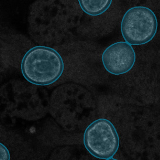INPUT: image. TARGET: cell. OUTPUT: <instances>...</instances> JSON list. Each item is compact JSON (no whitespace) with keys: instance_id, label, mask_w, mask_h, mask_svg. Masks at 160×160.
Masks as SVG:
<instances>
[{"instance_id":"1","label":"cell","mask_w":160,"mask_h":160,"mask_svg":"<svg viewBox=\"0 0 160 160\" xmlns=\"http://www.w3.org/2000/svg\"><path fill=\"white\" fill-rule=\"evenodd\" d=\"M94 103L91 93L83 87L64 84L52 94L49 111L64 129L78 132L83 130L92 119Z\"/></svg>"},{"instance_id":"2","label":"cell","mask_w":160,"mask_h":160,"mask_svg":"<svg viewBox=\"0 0 160 160\" xmlns=\"http://www.w3.org/2000/svg\"><path fill=\"white\" fill-rule=\"evenodd\" d=\"M40 85L13 80L1 88L2 103L12 116L27 120L44 117L49 109L48 93Z\"/></svg>"},{"instance_id":"3","label":"cell","mask_w":160,"mask_h":160,"mask_svg":"<svg viewBox=\"0 0 160 160\" xmlns=\"http://www.w3.org/2000/svg\"><path fill=\"white\" fill-rule=\"evenodd\" d=\"M21 70L29 82L38 85H47L53 83L62 76L64 64L60 54L54 49L36 46L25 55Z\"/></svg>"},{"instance_id":"4","label":"cell","mask_w":160,"mask_h":160,"mask_svg":"<svg viewBox=\"0 0 160 160\" xmlns=\"http://www.w3.org/2000/svg\"><path fill=\"white\" fill-rule=\"evenodd\" d=\"M33 6L29 17V24L33 37L46 36L50 34V38H62L71 23V15L59 2H37ZM39 36L38 38H39Z\"/></svg>"},{"instance_id":"5","label":"cell","mask_w":160,"mask_h":160,"mask_svg":"<svg viewBox=\"0 0 160 160\" xmlns=\"http://www.w3.org/2000/svg\"><path fill=\"white\" fill-rule=\"evenodd\" d=\"M157 30V20L151 9L136 7L129 9L124 15L121 31L129 45L145 44L154 38Z\"/></svg>"},{"instance_id":"6","label":"cell","mask_w":160,"mask_h":160,"mask_svg":"<svg viewBox=\"0 0 160 160\" xmlns=\"http://www.w3.org/2000/svg\"><path fill=\"white\" fill-rule=\"evenodd\" d=\"M84 142L86 148L94 157L109 160L118 150L119 139L114 126L109 120L101 119L87 127Z\"/></svg>"},{"instance_id":"7","label":"cell","mask_w":160,"mask_h":160,"mask_svg":"<svg viewBox=\"0 0 160 160\" xmlns=\"http://www.w3.org/2000/svg\"><path fill=\"white\" fill-rule=\"evenodd\" d=\"M136 54L132 46L127 42H118L111 45L102 54L103 66L112 74L120 75L133 67Z\"/></svg>"},{"instance_id":"8","label":"cell","mask_w":160,"mask_h":160,"mask_svg":"<svg viewBox=\"0 0 160 160\" xmlns=\"http://www.w3.org/2000/svg\"><path fill=\"white\" fill-rule=\"evenodd\" d=\"M81 8L85 13L96 16L106 11L111 4V0L109 1H78Z\"/></svg>"}]
</instances>
